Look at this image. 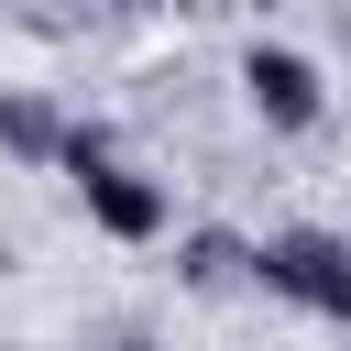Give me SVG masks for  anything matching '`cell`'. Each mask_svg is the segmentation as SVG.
Masks as SVG:
<instances>
[{
    "label": "cell",
    "instance_id": "obj_1",
    "mask_svg": "<svg viewBox=\"0 0 351 351\" xmlns=\"http://www.w3.org/2000/svg\"><path fill=\"white\" fill-rule=\"evenodd\" d=\"M252 285H274V296H296V307H318V318L351 329V241H329V230L252 241Z\"/></svg>",
    "mask_w": 351,
    "mask_h": 351
},
{
    "label": "cell",
    "instance_id": "obj_2",
    "mask_svg": "<svg viewBox=\"0 0 351 351\" xmlns=\"http://www.w3.org/2000/svg\"><path fill=\"white\" fill-rule=\"evenodd\" d=\"M241 88H252V110H263L274 132H318V121H329V77H318L296 44H252V55H241Z\"/></svg>",
    "mask_w": 351,
    "mask_h": 351
},
{
    "label": "cell",
    "instance_id": "obj_3",
    "mask_svg": "<svg viewBox=\"0 0 351 351\" xmlns=\"http://www.w3.org/2000/svg\"><path fill=\"white\" fill-rule=\"evenodd\" d=\"M77 197H88V219H99L110 241H165V219H176V197H165L143 165H99V176H77Z\"/></svg>",
    "mask_w": 351,
    "mask_h": 351
},
{
    "label": "cell",
    "instance_id": "obj_4",
    "mask_svg": "<svg viewBox=\"0 0 351 351\" xmlns=\"http://www.w3.org/2000/svg\"><path fill=\"white\" fill-rule=\"evenodd\" d=\"M176 274H186L197 296H230V285H252V241H230V230H186V241H176Z\"/></svg>",
    "mask_w": 351,
    "mask_h": 351
},
{
    "label": "cell",
    "instance_id": "obj_5",
    "mask_svg": "<svg viewBox=\"0 0 351 351\" xmlns=\"http://www.w3.org/2000/svg\"><path fill=\"white\" fill-rule=\"evenodd\" d=\"M0 154H22V165H55V154H66V121H55L44 99H22V88H11V99H0Z\"/></svg>",
    "mask_w": 351,
    "mask_h": 351
}]
</instances>
